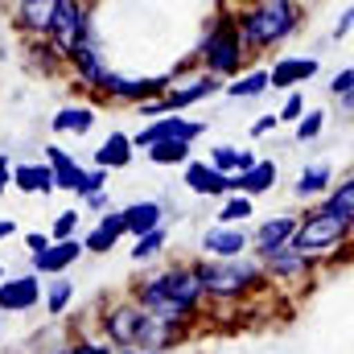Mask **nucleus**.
<instances>
[{
  "mask_svg": "<svg viewBox=\"0 0 354 354\" xmlns=\"http://www.w3.org/2000/svg\"><path fill=\"white\" fill-rule=\"evenodd\" d=\"M260 157L252 153V149H235V145H218V149H210V169L214 174H223V177H235V174H243V169H252Z\"/></svg>",
  "mask_w": 354,
  "mask_h": 354,
  "instance_id": "393cba45",
  "label": "nucleus"
},
{
  "mask_svg": "<svg viewBox=\"0 0 354 354\" xmlns=\"http://www.w3.org/2000/svg\"><path fill=\"white\" fill-rule=\"evenodd\" d=\"M252 214H256L252 198H243V194H227V202L218 206V227H243Z\"/></svg>",
  "mask_w": 354,
  "mask_h": 354,
  "instance_id": "c756f323",
  "label": "nucleus"
},
{
  "mask_svg": "<svg viewBox=\"0 0 354 354\" xmlns=\"http://www.w3.org/2000/svg\"><path fill=\"white\" fill-rule=\"evenodd\" d=\"M12 189L21 194H54V174L46 161H25V165H12Z\"/></svg>",
  "mask_w": 354,
  "mask_h": 354,
  "instance_id": "5701e85b",
  "label": "nucleus"
},
{
  "mask_svg": "<svg viewBox=\"0 0 354 354\" xmlns=\"http://www.w3.org/2000/svg\"><path fill=\"white\" fill-rule=\"evenodd\" d=\"M346 239H351V223H338V218H326V214L309 210L305 218H297V231H292L288 248L297 256L313 260V256H330V252L346 248Z\"/></svg>",
  "mask_w": 354,
  "mask_h": 354,
  "instance_id": "423d86ee",
  "label": "nucleus"
},
{
  "mask_svg": "<svg viewBox=\"0 0 354 354\" xmlns=\"http://www.w3.org/2000/svg\"><path fill=\"white\" fill-rule=\"evenodd\" d=\"M145 153H149L153 165H185V161H189V145H181V140L153 145V149H145Z\"/></svg>",
  "mask_w": 354,
  "mask_h": 354,
  "instance_id": "72a5a7b5",
  "label": "nucleus"
},
{
  "mask_svg": "<svg viewBox=\"0 0 354 354\" xmlns=\"http://www.w3.org/2000/svg\"><path fill=\"white\" fill-rule=\"evenodd\" d=\"M107 189V174L103 169H87V177H83V185L75 189V198L79 202H87V198H95V194H103Z\"/></svg>",
  "mask_w": 354,
  "mask_h": 354,
  "instance_id": "4c0bfd02",
  "label": "nucleus"
},
{
  "mask_svg": "<svg viewBox=\"0 0 354 354\" xmlns=\"http://www.w3.org/2000/svg\"><path fill=\"white\" fill-rule=\"evenodd\" d=\"M292 231H297V218H292V214H272V218H264V223L248 235L252 248H256V264H264L276 252H284L288 239H292Z\"/></svg>",
  "mask_w": 354,
  "mask_h": 354,
  "instance_id": "9d476101",
  "label": "nucleus"
},
{
  "mask_svg": "<svg viewBox=\"0 0 354 354\" xmlns=\"http://www.w3.org/2000/svg\"><path fill=\"white\" fill-rule=\"evenodd\" d=\"M330 91H334L338 99H351V91H354V71H351V66H342V71L334 75V83H330Z\"/></svg>",
  "mask_w": 354,
  "mask_h": 354,
  "instance_id": "58836bf2",
  "label": "nucleus"
},
{
  "mask_svg": "<svg viewBox=\"0 0 354 354\" xmlns=\"http://www.w3.org/2000/svg\"><path fill=\"white\" fill-rule=\"evenodd\" d=\"M120 214H124V231H128L132 239H140V235H149V231L165 227V206H161L157 198H140V202L124 206Z\"/></svg>",
  "mask_w": 354,
  "mask_h": 354,
  "instance_id": "f3484780",
  "label": "nucleus"
},
{
  "mask_svg": "<svg viewBox=\"0 0 354 354\" xmlns=\"http://www.w3.org/2000/svg\"><path fill=\"white\" fill-rule=\"evenodd\" d=\"M132 140H128V132H107V140L95 149V169H103V174H111V169H128L132 165Z\"/></svg>",
  "mask_w": 354,
  "mask_h": 354,
  "instance_id": "4be33fe9",
  "label": "nucleus"
},
{
  "mask_svg": "<svg viewBox=\"0 0 354 354\" xmlns=\"http://www.w3.org/2000/svg\"><path fill=\"white\" fill-rule=\"evenodd\" d=\"M268 132H276V111H272V115H260V120L252 124V136H268Z\"/></svg>",
  "mask_w": 354,
  "mask_h": 354,
  "instance_id": "a18cd8bd",
  "label": "nucleus"
},
{
  "mask_svg": "<svg viewBox=\"0 0 354 354\" xmlns=\"http://www.w3.org/2000/svg\"><path fill=\"white\" fill-rule=\"evenodd\" d=\"M317 71H322V62H317L313 54H284V58L272 62V71H268V87L272 91H297L301 83H309Z\"/></svg>",
  "mask_w": 354,
  "mask_h": 354,
  "instance_id": "9b49d317",
  "label": "nucleus"
},
{
  "mask_svg": "<svg viewBox=\"0 0 354 354\" xmlns=\"http://www.w3.org/2000/svg\"><path fill=\"white\" fill-rule=\"evenodd\" d=\"M8 235H17V223L12 218H0V239H8Z\"/></svg>",
  "mask_w": 354,
  "mask_h": 354,
  "instance_id": "de8ad7c7",
  "label": "nucleus"
},
{
  "mask_svg": "<svg viewBox=\"0 0 354 354\" xmlns=\"http://www.w3.org/2000/svg\"><path fill=\"white\" fill-rule=\"evenodd\" d=\"M206 132V120H185V115H161L153 124H145L132 140V149H153V145H165V140H181V145H194L198 136Z\"/></svg>",
  "mask_w": 354,
  "mask_h": 354,
  "instance_id": "6e6552de",
  "label": "nucleus"
},
{
  "mask_svg": "<svg viewBox=\"0 0 354 354\" xmlns=\"http://www.w3.org/2000/svg\"><path fill=\"white\" fill-rule=\"evenodd\" d=\"M50 128H54L58 136H87L91 128H95V107H87V103H66V107L50 120Z\"/></svg>",
  "mask_w": 354,
  "mask_h": 354,
  "instance_id": "b1692460",
  "label": "nucleus"
},
{
  "mask_svg": "<svg viewBox=\"0 0 354 354\" xmlns=\"http://www.w3.org/2000/svg\"><path fill=\"white\" fill-rule=\"evenodd\" d=\"M87 252H83V243L79 239H62V243H50L41 256H29V264H33V276L41 280V276H62L71 264H79Z\"/></svg>",
  "mask_w": 354,
  "mask_h": 354,
  "instance_id": "2eb2a0df",
  "label": "nucleus"
},
{
  "mask_svg": "<svg viewBox=\"0 0 354 354\" xmlns=\"http://www.w3.org/2000/svg\"><path fill=\"white\" fill-rule=\"evenodd\" d=\"M8 185H12V157L0 153V194H8Z\"/></svg>",
  "mask_w": 354,
  "mask_h": 354,
  "instance_id": "37998d69",
  "label": "nucleus"
},
{
  "mask_svg": "<svg viewBox=\"0 0 354 354\" xmlns=\"http://www.w3.org/2000/svg\"><path fill=\"white\" fill-rule=\"evenodd\" d=\"M202 297H206V292H202V284H198L194 268L177 264V268L157 272L153 280H145V284L136 288L132 305H140L153 322L181 330V322H189V317L202 309Z\"/></svg>",
  "mask_w": 354,
  "mask_h": 354,
  "instance_id": "f257e3e1",
  "label": "nucleus"
},
{
  "mask_svg": "<svg viewBox=\"0 0 354 354\" xmlns=\"http://www.w3.org/2000/svg\"><path fill=\"white\" fill-rule=\"evenodd\" d=\"M264 276H276V280H301L309 268H313V260H305V256H297L292 248H284V252H276L272 260H264Z\"/></svg>",
  "mask_w": 354,
  "mask_h": 354,
  "instance_id": "bb28decb",
  "label": "nucleus"
},
{
  "mask_svg": "<svg viewBox=\"0 0 354 354\" xmlns=\"http://www.w3.org/2000/svg\"><path fill=\"white\" fill-rule=\"evenodd\" d=\"M0 280H4V264H0Z\"/></svg>",
  "mask_w": 354,
  "mask_h": 354,
  "instance_id": "8fccbe9b",
  "label": "nucleus"
},
{
  "mask_svg": "<svg viewBox=\"0 0 354 354\" xmlns=\"http://www.w3.org/2000/svg\"><path fill=\"white\" fill-rule=\"evenodd\" d=\"M301 115H305V95L301 91H288L284 103H280V111H276V124H297Z\"/></svg>",
  "mask_w": 354,
  "mask_h": 354,
  "instance_id": "c9c22d12",
  "label": "nucleus"
},
{
  "mask_svg": "<svg viewBox=\"0 0 354 354\" xmlns=\"http://www.w3.org/2000/svg\"><path fill=\"white\" fill-rule=\"evenodd\" d=\"M99 326H103L111 351H153V354H161L165 346H174L177 338H181V330L153 322V317H149L140 305H132V301L111 305Z\"/></svg>",
  "mask_w": 354,
  "mask_h": 354,
  "instance_id": "f03ea898",
  "label": "nucleus"
},
{
  "mask_svg": "<svg viewBox=\"0 0 354 354\" xmlns=\"http://www.w3.org/2000/svg\"><path fill=\"white\" fill-rule=\"evenodd\" d=\"M223 91V83L218 79H210V75H189V79H181V83H174V87L161 95V103H165V111L169 115H181L185 107H194V103H202V99H210V95H218Z\"/></svg>",
  "mask_w": 354,
  "mask_h": 354,
  "instance_id": "f8f14e48",
  "label": "nucleus"
},
{
  "mask_svg": "<svg viewBox=\"0 0 354 354\" xmlns=\"http://www.w3.org/2000/svg\"><path fill=\"white\" fill-rule=\"evenodd\" d=\"M66 62H71V66H75V75H79V79H83L87 87H95V91L103 87V79H107V71H111L95 37H87V41H83V46H79V50H75V54H71Z\"/></svg>",
  "mask_w": 354,
  "mask_h": 354,
  "instance_id": "a211bd4d",
  "label": "nucleus"
},
{
  "mask_svg": "<svg viewBox=\"0 0 354 354\" xmlns=\"http://www.w3.org/2000/svg\"><path fill=\"white\" fill-rule=\"evenodd\" d=\"M79 223H83V214H79V210H58L54 227L46 231V235H50V243H62V239H79Z\"/></svg>",
  "mask_w": 354,
  "mask_h": 354,
  "instance_id": "f704fd0d",
  "label": "nucleus"
},
{
  "mask_svg": "<svg viewBox=\"0 0 354 354\" xmlns=\"http://www.w3.org/2000/svg\"><path fill=\"white\" fill-rule=\"evenodd\" d=\"M194 276L202 284V292L218 297V301H239L256 288H264V268L256 264L252 256H239V260H202L194 264Z\"/></svg>",
  "mask_w": 354,
  "mask_h": 354,
  "instance_id": "20e7f679",
  "label": "nucleus"
},
{
  "mask_svg": "<svg viewBox=\"0 0 354 354\" xmlns=\"http://www.w3.org/2000/svg\"><path fill=\"white\" fill-rule=\"evenodd\" d=\"M223 91L231 99H256L268 91V71H248V75H235V83H223Z\"/></svg>",
  "mask_w": 354,
  "mask_h": 354,
  "instance_id": "7c9ffc66",
  "label": "nucleus"
},
{
  "mask_svg": "<svg viewBox=\"0 0 354 354\" xmlns=\"http://www.w3.org/2000/svg\"><path fill=\"white\" fill-rule=\"evenodd\" d=\"M317 214L338 218V223H351L354 218V177H342L338 185H330V194H326V202L317 206Z\"/></svg>",
  "mask_w": 354,
  "mask_h": 354,
  "instance_id": "a878e982",
  "label": "nucleus"
},
{
  "mask_svg": "<svg viewBox=\"0 0 354 354\" xmlns=\"http://www.w3.org/2000/svg\"><path fill=\"white\" fill-rule=\"evenodd\" d=\"M124 235H128V231H124V214H120V210H107L79 243H83V252H111Z\"/></svg>",
  "mask_w": 354,
  "mask_h": 354,
  "instance_id": "aec40b11",
  "label": "nucleus"
},
{
  "mask_svg": "<svg viewBox=\"0 0 354 354\" xmlns=\"http://www.w3.org/2000/svg\"><path fill=\"white\" fill-rule=\"evenodd\" d=\"M83 206H87V210H103V206L111 210V198H107V189H103V194H95V198H87Z\"/></svg>",
  "mask_w": 354,
  "mask_h": 354,
  "instance_id": "49530a36",
  "label": "nucleus"
},
{
  "mask_svg": "<svg viewBox=\"0 0 354 354\" xmlns=\"http://www.w3.org/2000/svg\"><path fill=\"white\" fill-rule=\"evenodd\" d=\"M174 83V75H157V79H132V75H120V71H107L103 79V95L107 99H120V103H149V99H161Z\"/></svg>",
  "mask_w": 354,
  "mask_h": 354,
  "instance_id": "1a4fd4ad",
  "label": "nucleus"
},
{
  "mask_svg": "<svg viewBox=\"0 0 354 354\" xmlns=\"http://www.w3.org/2000/svg\"><path fill=\"white\" fill-rule=\"evenodd\" d=\"M165 227H157V231H149V235H140L136 239V248H132V264H149V260H157L161 252H165Z\"/></svg>",
  "mask_w": 354,
  "mask_h": 354,
  "instance_id": "473e14b6",
  "label": "nucleus"
},
{
  "mask_svg": "<svg viewBox=\"0 0 354 354\" xmlns=\"http://www.w3.org/2000/svg\"><path fill=\"white\" fill-rule=\"evenodd\" d=\"M115 354H153V351H115Z\"/></svg>",
  "mask_w": 354,
  "mask_h": 354,
  "instance_id": "09e8293b",
  "label": "nucleus"
},
{
  "mask_svg": "<svg viewBox=\"0 0 354 354\" xmlns=\"http://www.w3.org/2000/svg\"><path fill=\"white\" fill-rule=\"evenodd\" d=\"M54 354H115L107 342H71V346H62V351Z\"/></svg>",
  "mask_w": 354,
  "mask_h": 354,
  "instance_id": "ea45409f",
  "label": "nucleus"
},
{
  "mask_svg": "<svg viewBox=\"0 0 354 354\" xmlns=\"http://www.w3.org/2000/svg\"><path fill=\"white\" fill-rule=\"evenodd\" d=\"M354 25V8H342V17H338V25H334V41H342L346 33H351Z\"/></svg>",
  "mask_w": 354,
  "mask_h": 354,
  "instance_id": "c03bdc74",
  "label": "nucleus"
},
{
  "mask_svg": "<svg viewBox=\"0 0 354 354\" xmlns=\"http://www.w3.org/2000/svg\"><path fill=\"white\" fill-rule=\"evenodd\" d=\"M41 297H46V313L50 317H62L71 309V301H75V280H50Z\"/></svg>",
  "mask_w": 354,
  "mask_h": 354,
  "instance_id": "2f4dec72",
  "label": "nucleus"
},
{
  "mask_svg": "<svg viewBox=\"0 0 354 354\" xmlns=\"http://www.w3.org/2000/svg\"><path fill=\"white\" fill-rule=\"evenodd\" d=\"M50 17H54V0H25V4H17V25L37 33V37L50 33Z\"/></svg>",
  "mask_w": 354,
  "mask_h": 354,
  "instance_id": "cd10ccee",
  "label": "nucleus"
},
{
  "mask_svg": "<svg viewBox=\"0 0 354 354\" xmlns=\"http://www.w3.org/2000/svg\"><path fill=\"white\" fill-rule=\"evenodd\" d=\"M41 161H46L50 174H54V189H71V194H75V189L83 185V177H87V169H83L62 145H46V149H41Z\"/></svg>",
  "mask_w": 354,
  "mask_h": 354,
  "instance_id": "dca6fc26",
  "label": "nucleus"
},
{
  "mask_svg": "<svg viewBox=\"0 0 354 354\" xmlns=\"http://www.w3.org/2000/svg\"><path fill=\"white\" fill-rule=\"evenodd\" d=\"M136 115H145V120L153 124V120H161V115H169V111H165L161 99H149V103H136Z\"/></svg>",
  "mask_w": 354,
  "mask_h": 354,
  "instance_id": "a19ab883",
  "label": "nucleus"
},
{
  "mask_svg": "<svg viewBox=\"0 0 354 354\" xmlns=\"http://www.w3.org/2000/svg\"><path fill=\"white\" fill-rule=\"evenodd\" d=\"M181 181H185V189L198 194V198H223V194H231V177L214 174L206 161H185Z\"/></svg>",
  "mask_w": 354,
  "mask_h": 354,
  "instance_id": "6ab92c4d",
  "label": "nucleus"
},
{
  "mask_svg": "<svg viewBox=\"0 0 354 354\" xmlns=\"http://www.w3.org/2000/svg\"><path fill=\"white\" fill-rule=\"evenodd\" d=\"M194 58L202 62V75H210V79H218V83H223V79H235L239 66H243V58H248V50H243V41H239V29H235V17L218 12L214 25L206 29V37L198 41Z\"/></svg>",
  "mask_w": 354,
  "mask_h": 354,
  "instance_id": "39448f33",
  "label": "nucleus"
},
{
  "mask_svg": "<svg viewBox=\"0 0 354 354\" xmlns=\"http://www.w3.org/2000/svg\"><path fill=\"white\" fill-rule=\"evenodd\" d=\"M25 248H29V256H41V252L50 248V235H46V231H29V235H25Z\"/></svg>",
  "mask_w": 354,
  "mask_h": 354,
  "instance_id": "79ce46f5",
  "label": "nucleus"
},
{
  "mask_svg": "<svg viewBox=\"0 0 354 354\" xmlns=\"http://www.w3.org/2000/svg\"><path fill=\"white\" fill-rule=\"evenodd\" d=\"M322 128H326V111H305V115L297 120V140H301V145H305V140H317Z\"/></svg>",
  "mask_w": 354,
  "mask_h": 354,
  "instance_id": "e433bc0d",
  "label": "nucleus"
},
{
  "mask_svg": "<svg viewBox=\"0 0 354 354\" xmlns=\"http://www.w3.org/2000/svg\"><path fill=\"white\" fill-rule=\"evenodd\" d=\"M276 177H280L276 161H256L252 169H243V174L231 177V194H243V198H260V194H268V189L276 185Z\"/></svg>",
  "mask_w": 354,
  "mask_h": 354,
  "instance_id": "412c9836",
  "label": "nucleus"
},
{
  "mask_svg": "<svg viewBox=\"0 0 354 354\" xmlns=\"http://www.w3.org/2000/svg\"><path fill=\"white\" fill-rule=\"evenodd\" d=\"M248 248H252V239H248L243 227H210L202 235V256L206 260H239V256H248Z\"/></svg>",
  "mask_w": 354,
  "mask_h": 354,
  "instance_id": "4468645a",
  "label": "nucleus"
},
{
  "mask_svg": "<svg viewBox=\"0 0 354 354\" xmlns=\"http://www.w3.org/2000/svg\"><path fill=\"white\" fill-rule=\"evenodd\" d=\"M235 29H239V41L248 54L268 50V46H280L284 37H292L301 29V8L288 4V0H268L256 8H243L235 17Z\"/></svg>",
  "mask_w": 354,
  "mask_h": 354,
  "instance_id": "7ed1b4c3",
  "label": "nucleus"
},
{
  "mask_svg": "<svg viewBox=\"0 0 354 354\" xmlns=\"http://www.w3.org/2000/svg\"><path fill=\"white\" fill-rule=\"evenodd\" d=\"M330 181H334V165H330V161L305 165L301 177H297V198H317V194H326V189H330Z\"/></svg>",
  "mask_w": 354,
  "mask_h": 354,
  "instance_id": "c85d7f7f",
  "label": "nucleus"
},
{
  "mask_svg": "<svg viewBox=\"0 0 354 354\" xmlns=\"http://www.w3.org/2000/svg\"><path fill=\"white\" fill-rule=\"evenodd\" d=\"M37 305H41V280L33 272L0 280V313H29Z\"/></svg>",
  "mask_w": 354,
  "mask_h": 354,
  "instance_id": "ddd939ff",
  "label": "nucleus"
},
{
  "mask_svg": "<svg viewBox=\"0 0 354 354\" xmlns=\"http://www.w3.org/2000/svg\"><path fill=\"white\" fill-rule=\"evenodd\" d=\"M87 37H95V21H91V8L79 0H54V17H50V50L66 62Z\"/></svg>",
  "mask_w": 354,
  "mask_h": 354,
  "instance_id": "0eeeda50",
  "label": "nucleus"
}]
</instances>
